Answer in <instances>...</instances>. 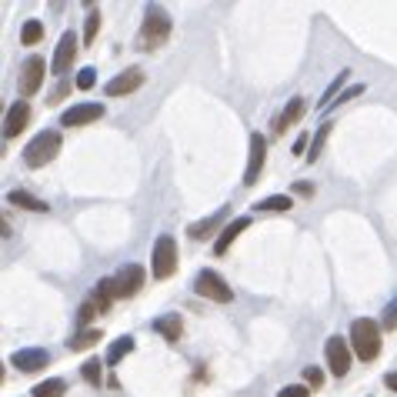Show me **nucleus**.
<instances>
[{"label": "nucleus", "instance_id": "27", "mask_svg": "<svg viewBox=\"0 0 397 397\" xmlns=\"http://www.w3.org/2000/svg\"><path fill=\"white\" fill-rule=\"evenodd\" d=\"M40 37H44V24H40V20H27V24H24V30H20V44L34 47Z\"/></svg>", "mask_w": 397, "mask_h": 397}, {"label": "nucleus", "instance_id": "29", "mask_svg": "<svg viewBox=\"0 0 397 397\" xmlns=\"http://www.w3.org/2000/svg\"><path fill=\"white\" fill-rule=\"evenodd\" d=\"M80 374H84V380H87L91 387H100V380H104V367H100V360H87V364L80 367Z\"/></svg>", "mask_w": 397, "mask_h": 397}, {"label": "nucleus", "instance_id": "36", "mask_svg": "<svg viewBox=\"0 0 397 397\" xmlns=\"http://www.w3.org/2000/svg\"><path fill=\"white\" fill-rule=\"evenodd\" d=\"M294 194H301V197H314V187H311V184H294Z\"/></svg>", "mask_w": 397, "mask_h": 397}, {"label": "nucleus", "instance_id": "35", "mask_svg": "<svg viewBox=\"0 0 397 397\" xmlns=\"http://www.w3.org/2000/svg\"><path fill=\"white\" fill-rule=\"evenodd\" d=\"M304 151H311V133H301L294 140V154H304Z\"/></svg>", "mask_w": 397, "mask_h": 397}, {"label": "nucleus", "instance_id": "12", "mask_svg": "<svg viewBox=\"0 0 397 397\" xmlns=\"http://www.w3.org/2000/svg\"><path fill=\"white\" fill-rule=\"evenodd\" d=\"M100 117H104V104H77L71 111H64L60 124L64 127H87V124H94Z\"/></svg>", "mask_w": 397, "mask_h": 397}, {"label": "nucleus", "instance_id": "31", "mask_svg": "<svg viewBox=\"0 0 397 397\" xmlns=\"http://www.w3.org/2000/svg\"><path fill=\"white\" fill-rule=\"evenodd\" d=\"M97 84V71L94 67H84L80 74H77V91H91Z\"/></svg>", "mask_w": 397, "mask_h": 397}, {"label": "nucleus", "instance_id": "8", "mask_svg": "<svg viewBox=\"0 0 397 397\" xmlns=\"http://www.w3.org/2000/svg\"><path fill=\"white\" fill-rule=\"evenodd\" d=\"M267 160V140L261 133H250V154H247V170H244V184L254 187L261 181V170H264Z\"/></svg>", "mask_w": 397, "mask_h": 397}, {"label": "nucleus", "instance_id": "38", "mask_svg": "<svg viewBox=\"0 0 397 397\" xmlns=\"http://www.w3.org/2000/svg\"><path fill=\"white\" fill-rule=\"evenodd\" d=\"M384 384H387V387H391V391H397V371H391V374H387V378H384Z\"/></svg>", "mask_w": 397, "mask_h": 397}, {"label": "nucleus", "instance_id": "19", "mask_svg": "<svg viewBox=\"0 0 397 397\" xmlns=\"http://www.w3.org/2000/svg\"><path fill=\"white\" fill-rule=\"evenodd\" d=\"M304 113V97H294V100H287V107L281 111V117H277V124H274V131L284 133V127H290V124H297Z\"/></svg>", "mask_w": 397, "mask_h": 397}, {"label": "nucleus", "instance_id": "30", "mask_svg": "<svg viewBox=\"0 0 397 397\" xmlns=\"http://www.w3.org/2000/svg\"><path fill=\"white\" fill-rule=\"evenodd\" d=\"M97 30H100V14L91 10V14H87V24H84V40H87V44H94Z\"/></svg>", "mask_w": 397, "mask_h": 397}, {"label": "nucleus", "instance_id": "9", "mask_svg": "<svg viewBox=\"0 0 397 397\" xmlns=\"http://www.w3.org/2000/svg\"><path fill=\"white\" fill-rule=\"evenodd\" d=\"M74 57H77V34L74 30H67V34L60 37V44H57L54 60H50V71H54L57 77H64L71 67H74Z\"/></svg>", "mask_w": 397, "mask_h": 397}, {"label": "nucleus", "instance_id": "6", "mask_svg": "<svg viewBox=\"0 0 397 397\" xmlns=\"http://www.w3.org/2000/svg\"><path fill=\"white\" fill-rule=\"evenodd\" d=\"M351 340L344 338H327V347H324V358H327V367L334 378H344L351 371Z\"/></svg>", "mask_w": 397, "mask_h": 397}, {"label": "nucleus", "instance_id": "26", "mask_svg": "<svg viewBox=\"0 0 397 397\" xmlns=\"http://www.w3.org/2000/svg\"><path fill=\"white\" fill-rule=\"evenodd\" d=\"M64 391H67V384L60 378H50V380H44V384L34 387V397H64Z\"/></svg>", "mask_w": 397, "mask_h": 397}, {"label": "nucleus", "instance_id": "34", "mask_svg": "<svg viewBox=\"0 0 397 397\" xmlns=\"http://www.w3.org/2000/svg\"><path fill=\"white\" fill-rule=\"evenodd\" d=\"M277 397H311V391H307V387H301V384H290V387H284Z\"/></svg>", "mask_w": 397, "mask_h": 397}, {"label": "nucleus", "instance_id": "33", "mask_svg": "<svg viewBox=\"0 0 397 397\" xmlns=\"http://www.w3.org/2000/svg\"><path fill=\"white\" fill-rule=\"evenodd\" d=\"M304 380H307V384H314V387H321V384H324V374L317 371V367H304Z\"/></svg>", "mask_w": 397, "mask_h": 397}, {"label": "nucleus", "instance_id": "14", "mask_svg": "<svg viewBox=\"0 0 397 397\" xmlns=\"http://www.w3.org/2000/svg\"><path fill=\"white\" fill-rule=\"evenodd\" d=\"M30 124V104L27 100H17L7 117H3V137H20V131Z\"/></svg>", "mask_w": 397, "mask_h": 397}, {"label": "nucleus", "instance_id": "11", "mask_svg": "<svg viewBox=\"0 0 397 397\" xmlns=\"http://www.w3.org/2000/svg\"><path fill=\"white\" fill-rule=\"evenodd\" d=\"M10 364H14L17 371H24V374H37V371H44V367L50 364V354L40 351V347H24V351H14V354H10Z\"/></svg>", "mask_w": 397, "mask_h": 397}, {"label": "nucleus", "instance_id": "10", "mask_svg": "<svg viewBox=\"0 0 397 397\" xmlns=\"http://www.w3.org/2000/svg\"><path fill=\"white\" fill-rule=\"evenodd\" d=\"M113 284H117V297H137L140 287H144V267L140 264L120 267L117 277H113Z\"/></svg>", "mask_w": 397, "mask_h": 397}, {"label": "nucleus", "instance_id": "17", "mask_svg": "<svg viewBox=\"0 0 397 397\" xmlns=\"http://www.w3.org/2000/svg\"><path fill=\"white\" fill-rule=\"evenodd\" d=\"M224 217H227V207H221L214 217H204V221H197V224H190L187 227V234L194 237V241H207L210 234L217 230V227L224 224Z\"/></svg>", "mask_w": 397, "mask_h": 397}, {"label": "nucleus", "instance_id": "23", "mask_svg": "<svg viewBox=\"0 0 397 397\" xmlns=\"http://www.w3.org/2000/svg\"><path fill=\"white\" fill-rule=\"evenodd\" d=\"M104 311H107V304H100L97 297H91L87 304H80V311H77V324H80V327L87 331V324L94 321L97 314H104Z\"/></svg>", "mask_w": 397, "mask_h": 397}, {"label": "nucleus", "instance_id": "1", "mask_svg": "<svg viewBox=\"0 0 397 397\" xmlns=\"http://www.w3.org/2000/svg\"><path fill=\"white\" fill-rule=\"evenodd\" d=\"M170 37V17L164 7H157L151 3L147 7V14H144V24H140V34H137V47L140 50H157V47H164Z\"/></svg>", "mask_w": 397, "mask_h": 397}, {"label": "nucleus", "instance_id": "2", "mask_svg": "<svg viewBox=\"0 0 397 397\" xmlns=\"http://www.w3.org/2000/svg\"><path fill=\"white\" fill-rule=\"evenodd\" d=\"M351 351L360 360H374L380 354V327L371 317H360L351 324Z\"/></svg>", "mask_w": 397, "mask_h": 397}, {"label": "nucleus", "instance_id": "7", "mask_svg": "<svg viewBox=\"0 0 397 397\" xmlns=\"http://www.w3.org/2000/svg\"><path fill=\"white\" fill-rule=\"evenodd\" d=\"M44 74H47V64L40 57H27V64L20 67V100L34 97L44 84Z\"/></svg>", "mask_w": 397, "mask_h": 397}, {"label": "nucleus", "instance_id": "37", "mask_svg": "<svg viewBox=\"0 0 397 397\" xmlns=\"http://www.w3.org/2000/svg\"><path fill=\"white\" fill-rule=\"evenodd\" d=\"M67 91H71V84H67V80H64V84H60V87H57V91H54V97H50V100H47V104H57V100H60V97L67 94Z\"/></svg>", "mask_w": 397, "mask_h": 397}, {"label": "nucleus", "instance_id": "5", "mask_svg": "<svg viewBox=\"0 0 397 397\" xmlns=\"http://www.w3.org/2000/svg\"><path fill=\"white\" fill-rule=\"evenodd\" d=\"M194 290H197L201 297H210V301H217V304L234 301V290L227 287V281L217 274V270H201L197 281H194Z\"/></svg>", "mask_w": 397, "mask_h": 397}, {"label": "nucleus", "instance_id": "21", "mask_svg": "<svg viewBox=\"0 0 397 397\" xmlns=\"http://www.w3.org/2000/svg\"><path fill=\"white\" fill-rule=\"evenodd\" d=\"M131 351H133V338H117L111 347H107V358H104V360L113 367V364H120V360L127 358Z\"/></svg>", "mask_w": 397, "mask_h": 397}, {"label": "nucleus", "instance_id": "28", "mask_svg": "<svg viewBox=\"0 0 397 397\" xmlns=\"http://www.w3.org/2000/svg\"><path fill=\"white\" fill-rule=\"evenodd\" d=\"M94 297H97L100 304H107V307H111V301L117 297V284H113V277H104V281H97Z\"/></svg>", "mask_w": 397, "mask_h": 397}, {"label": "nucleus", "instance_id": "25", "mask_svg": "<svg viewBox=\"0 0 397 397\" xmlns=\"http://www.w3.org/2000/svg\"><path fill=\"white\" fill-rule=\"evenodd\" d=\"M97 340H100V331H94V327H87V331H80V334H74V340H67V347H71V351H87V347H94Z\"/></svg>", "mask_w": 397, "mask_h": 397}, {"label": "nucleus", "instance_id": "13", "mask_svg": "<svg viewBox=\"0 0 397 397\" xmlns=\"http://www.w3.org/2000/svg\"><path fill=\"white\" fill-rule=\"evenodd\" d=\"M140 84H144V71H140V67H131V71L117 74L113 80H107L104 94H107V97H124V94H133Z\"/></svg>", "mask_w": 397, "mask_h": 397}, {"label": "nucleus", "instance_id": "24", "mask_svg": "<svg viewBox=\"0 0 397 397\" xmlns=\"http://www.w3.org/2000/svg\"><path fill=\"white\" fill-rule=\"evenodd\" d=\"M331 127H334V124L327 120V124H321V127H317V133L311 137V151H307V160H311V164H314V160L321 157V151H324V140L331 137Z\"/></svg>", "mask_w": 397, "mask_h": 397}, {"label": "nucleus", "instance_id": "20", "mask_svg": "<svg viewBox=\"0 0 397 397\" xmlns=\"http://www.w3.org/2000/svg\"><path fill=\"white\" fill-rule=\"evenodd\" d=\"M347 80H351V71H340V74L334 77V84H331V87H327V91H324L321 104H317V107H321V111H331V107H334V100H338V97L344 94V84H347Z\"/></svg>", "mask_w": 397, "mask_h": 397}, {"label": "nucleus", "instance_id": "16", "mask_svg": "<svg viewBox=\"0 0 397 397\" xmlns=\"http://www.w3.org/2000/svg\"><path fill=\"white\" fill-rule=\"evenodd\" d=\"M247 227H250V217H237V221H230V224L221 230V237H217V244H214V254H227L230 244L237 241V234H244Z\"/></svg>", "mask_w": 397, "mask_h": 397}, {"label": "nucleus", "instance_id": "3", "mask_svg": "<svg viewBox=\"0 0 397 397\" xmlns=\"http://www.w3.org/2000/svg\"><path fill=\"white\" fill-rule=\"evenodd\" d=\"M60 154V133L57 131H40L27 147H24V164L27 167H47Z\"/></svg>", "mask_w": 397, "mask_h": 397}, {"label": "nucleus", "instance_id": "4", "mask_svg": "<svg viewBox=\"0 0 397 397\" xmlns=\"http://www.w3.org/2000/svg\"><path fill=\"white\" fill-rule=\"evenodd\" d=\"M151 270H154V277H157V281L174 277V270H177V241H174L170 234H160V237L154 241Z\"/></svg>", "mask_w": 397, "mask_h": 397}, {"label": "nucleus", "instance_id": "18", "mask_svg": "<svg viewBox=\"0 0 397 397\" xmlns=\"http://www.w3.org/2000/svg\"><path fill=\"white\" fill-rule=\"evenodd\" d=\"M154 331H157V334H164V340L177 344V340H181V331H184V324H181V314L157 317V321H154Z\"/></svg>", "mask_w": 397, "mask_h": 397}, {"label": "nucleus", "instance_id": "32", "mask_svg": "<svg viewBox=\"0 0 397 397\" xmlns=\"http://www.w3.org/2000/svg\"><path fill=\"white\" fill-rule=\"evenodd\" d=\"M384 327H387V331H397V301H391L387 304V307H384Z\"/></svg>", "mask_w": 397, "mask_h": 397}, {"label": "nucleus", "instance_id": "22", "mask_svg": "<svg viewBox=\"0 0 397 397\" xmlns=\"http://www.w3.org/2000/svg\"><path fill=\"white\" fill-rule=\"evenodd\" d=\"M254 207L277 214V210H290V207H294V197H290V194H274V197H264V201H257Z\"/></svg>", "mask_w": 397, "mask_h": 397}, {"label": "nucleus", "instance_id": "15", "mask_svg": "<svg viewBox=\"0 0 397 397\" xmlns=\"http://www.w3.org/2000/svg\"><path fill=\"white\" fill-rule=\"evenodd\" d=\"M7 204H10V207H20V210H34V214H47V210H50V204L34 197L30 190H10V194H7Z\"/></svg>", "mask_w": 397, "mask_h": 397}]
</instances>
